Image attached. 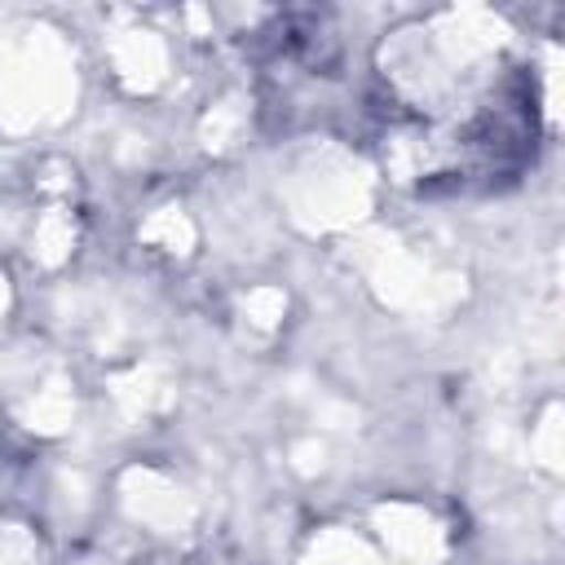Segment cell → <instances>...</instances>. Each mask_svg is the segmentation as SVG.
<instances>
[{
    "label": "cell",
    "instance_id": "cell-1",
    "mask_svg": "<svg viewBox=\"0 0 565 565\" xmlns=\"http://www.w3.org/2000/svg\"><path fill=\"white\" fill-rule=\"evenodd\" d=\"M539 150V93L525 66H512L481 93L455 132V159L433 172L450 190H503L521 181ZM428 181V185H433Z\"/></svg>",
    "mask_w": 565,
    "mask_h": 565
}]
</instances>
